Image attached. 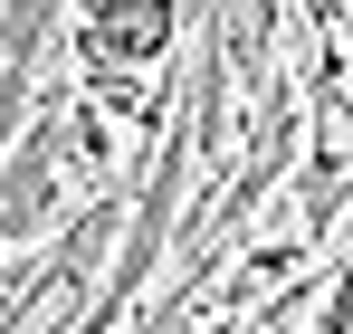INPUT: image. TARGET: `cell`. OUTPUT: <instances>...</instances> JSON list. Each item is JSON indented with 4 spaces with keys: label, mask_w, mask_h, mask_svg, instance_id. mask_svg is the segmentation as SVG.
Returning a JSON list of instances; mask_svg holds the SVG:
<instances>
[{
    "label": "cell",
    "mask_w": 353,
    "mask_h": 334,
    "mask_svg": "<svg viewBox=\"0 0 353 334\" xmlns=\"http://www.w3.org/2000/svg\"><path fill=\"white\" fill-rule=\"evenodd\" d=\"M181 181H191V134H163V163H153V181H143V201H134V239H124L115 277H105V315L153 277V248H163V229H172V210H181Z\"/></svg>",
    "instance_id": "obj_1"
},
{
    "label": "cell",
    "mask_w": 353,
    "mask_h": 334,
    "mask_svg": "<svg viewBox=\"0 0 353 334\" xmlns=\"http://www.w3.org/2000/svg\"><path fill=\"white\" fill-rule=\"evenodd\" d=\"M105 210H96V220L77 229V239H67L58 258H48V277H39V296H29V306H19V315H10V325L0 334H67V315H77V306H86V286H96V258H105Z\"/></svg>",
    "instance_id": "obj_2"
},
{
    "label": "cell",
    "mask_w": 353,
    "mask_h": 334,
    "mask_svg": "<svg viewBox=\"0 0 353 334\" xmlns=\"http://www.w3.org/2000/svg\"><path fill=\"white\" fill-rule=\"evenodd\" d=\"M48 181H58V134H29L19 153H0V248L48 220Z\"/></svg>",
    "instance_id": "obj_3"
},
{
    "label": "cell",
    "mask_w": 353,
    "mask_h": 334,
    "mask_svg": "<svg viewBox=\"0 0 353 334\" xmlns=\"http://www.w3.org/2000/svg\"><path fill=\"white\" fill-rule=\"evenodd\" d=\"M163 39H172V0H96V57L134 67L163 57Z\"/></svg>",
    "instance_id": "obj_4"
},
{
    "label": "cell",
    "mask_w": 353,
    "mask_h": 334,
    "mask_svg": "<svg viewBox=\"0 0 353 334\" xmlns=\"http://www.w3.org/2000/svg\"><path fill=\"white\" fill-rule=\"evenodd\" d=\"M344 191H353V115H334V124H325V153L305 172V220H325Z\"/></svg>",
    "instance_id": "obj_5"
},
{
    "label": "cell",
    "mask_w": 353,
    "mask_h": 334,
    "mask_svg": "<svg viewBox=\"0 0 353 334\" xmlns=\"http://www.w3.org/2000/svg\"><path fill=\"white\" fill-rule=\"evenodd\" d=\"M134 334H163V315H143V325H134Z\"/></svg>",
    "instance_id": "obj_6"
}]
</instances>
